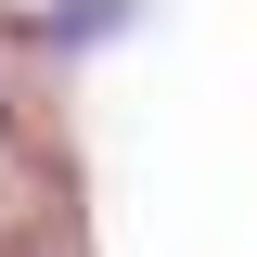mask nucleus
I'll list each match as a JSON object with an SVG mask.
<instances>
[{
	"label": "nucleus",
	"instance_id": "1",
	"mask_svg": "<svg viewBox=\"0 0 257 257\" xmlns=\"http://www.w3.org/2000/svg\"><path fill=\"white\" fill-rule=\"evenodd\" d=\"M128 13H142V0H39V13H26V39H52V52H103Z\"/></svg>",
	"mask_w": 257,
	"mask_h": 257
},
{
	"label": "nucleus",
	"instance_id": "2",
	"mask_svg": "<svg viewBox=\"0 0 257 257\" xmlns=\"http://www.w3.org/2000/svg\"><path fill=\"white\" fill-rule=\"evenodd\" d=\"M0 142H13V90H0Z\"/></svg>",
	"mask_w": 257,
	"mask_h": 257
}]
</instances>
